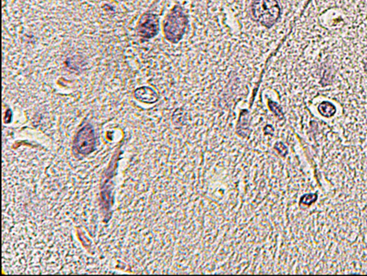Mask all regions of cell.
<instances>
[{
  "mask_svg": "<svg viewBox=\"0 0 367 276\" xmlns=\"http://www.w3.org/2000/svg\"><path fill=\"white\" fill-rule=\"evenodd\" d=\"M74 144L75 148L83 155L92 152L95 145V136L91 125H86L78 133Z\"/></svg>",
  "mask_w": 367,
  "mask_h": 276,
  "instance_id": "1",
  "label": "cell"
},
{
  "mask_svg": "<svg viewBox=\"0 0 367 276\" xmlns=\"http://www.w3.org/2000/svg\"><path fill=\"white\" fill-rule=\"evenodd\" d=\"M158 29V19L156 15L145 14L139 20V32L142 36L151 38L156 33Z\"/></svg>",
  "mask_w": 367,
  "mask_h": 276,
  "instance_id": "2",
  "label": "cell"
}]
</instances>
